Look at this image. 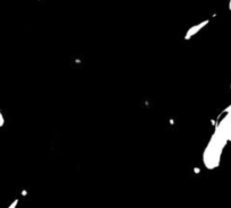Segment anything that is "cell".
Returning a JSON list of instances; mask_svg holds the SVG:
<instances>
[{
	"label": "cell",
	"mask_w": 231,
	"mask_h": 208,
	"mask_svg": "<svg viewBox=\"0 0 231 208\" xmlns=\"http://www.w3.org/2000/svg\"><path fill=\"white\" fill-rule=\"evenodd\" d=\"M207 24H209V20H204V22H202V23H199V24L195 25V26H193V27H190V29L187 31V33H186L185 40H189L193 35H195L197 32H199V31L203 29L205 25H207Z\"/></svg>",
	"instance_id": "cell-1"
},
{
	"label": "cell",
	"mask_w": 231,
	"mask_h": 208,
	"mask_svg": "<svg viewBox=\"0 0 231 208\" xmlns=\"http://www.w3.org/2000/svg\"><path fill=\"white\" fill-rule=\"evenodd\" d=\"M17 204H18V200L16 199V200H15V201H14V202H13V204H11V205H10V206H9V207H8V208H16V206H17Z\"/></svg>",
	"instance_id": "cell-2"
},
{
	"label": "cell",
	"mask_w": 231,
	"mask_h": 208,
	"mask_svg": "<svg viewBox=\"0 0 231 208\" xmlns=\"http://www.w3.org/2000/svg\"><path fill=\"white\" fill-rule=\"evenodd\" d=\"M4 122H5V121H4V117H2V114L0 113V127L4 126Z\"/></svg>",
	"instance_id": "cell-3"
}]
</instances>
